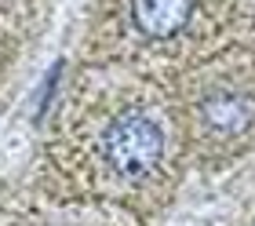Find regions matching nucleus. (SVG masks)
Wrapping results in <instances>:
<instances>
[{"instance_id":"obj_1","label":"nucleus","mask_w":255,"mask_h":226,"mask_svg":"<svg viewBox=\"0 0 255 226\" xmlns=\"http://www.w3.org/2000/svg\"><path fill=\"white\" fill-rule=\"evenodd\" d=\"M102 153L117 175L142 179L146 172L157 168L160 153H164V132L146 113H121L117 121H110L102 135Z\"/></svg>"},{"instance_id":"obj_2","label":"nucleus","mask_w":255,"mask_h":226,"mask_svg":"<svg viewBox=\"0 0 255 226\" xmlns=\"http://www.w3.org/2000/svg\"><path fill=\"white\" fill-rule=\"evenodd\" d=\"M201 117L219 135H241L255 121V102L237 88H215L201 99Z\"/></svg>"},{"instance_id":"obj_3","label":"nucleus","mask_w":255,"mask_h":226,"mask_svg":"<svg viewBox=\"0 0 255 226\" xmlns=\"http://www.w3.org/2000/svg\"><path fill=\"white\" fill-rule=\"evenodd\" d=\"M193 0H131V26L149 40H168L190 22Z\"/></svg>"}]
</instances>
